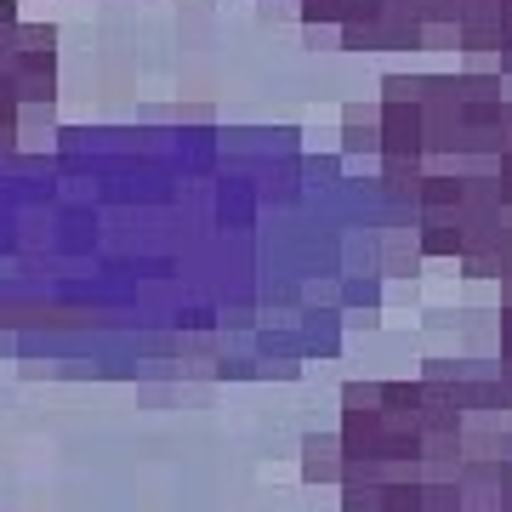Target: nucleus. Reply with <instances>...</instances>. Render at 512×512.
<instances>
[{
    "label": "nucleus",
    "instance_id": "1",
    "mask_svg": "<svg viewBox=\"0 0 512 512\" xmlns=\"http://www.w3.org/2000/svg\"><path fill=\"white\" fill-rule=\"evenodd\" d=\"M365 171L416 217L421 262L512 279V74H387Z\"/></svg>",
    "mask_w": 512,
    "mask_h": 512
},
{
    "label": "nucleus",
    "instance_id": "6",
    "mask_svg": "<svg viewBox=\"0 0 512 512\" xmlns=\"http://www.w3.org/2000/svg\"><path fill=\"white\" fill-rule=\"evenodd\" d=\"M256 6H262V18H268V23L296 18V0H256Z\"/></svg>",
    "mask_w": 512,
    "mask_h": 512
},
{
    "label": "nucleus",
    "instance_id": "4",
    "mask_svg": "<svg viewBox=\"0 0 512 512\" xmlns=\"http://www.w3.org/2000/svg\"><path fill=\"white\" fill-rule=\"evenodd\" d=\"M302 478H308V484H330V490H336V478H342V439H336V427H330V433H308V439H302Z\"/></svg>",
    "mask_w": 512,
    "mask_h": 512
},
{
    "label": "nucleus",
    "instance_id": "5",
    "mask_svg": "<svg viewBox=\"0 0 512 512\" xmlns=\"http://www.w3.org/2000/svg\"><path fill=\"white\" fill-rule=\"evenodd\" d=\"M461 69H490V74H512V40L501 46V52L490 57H473V63H461Z\"/></svg>",
    "mask_w": 512,
    "mask_h": 512
},
{
    "label": "nucleus",
    "instance_id": "3",
    "mask_svg": "<svg viewBox=\"0 0 512 512\" xmlns=\"http://www.w3.org/2000/svg\"><path fill=\"white\" fill-rule=\"evenodd\" d=\"M57 143V29L0 0V160Z\"/></svg>",
    "mask_w": 512,
    "mask_h": 512
},
{
    "label": "nucleus",
    "instance_id": "2",
    "mask_svg": "<svg viewBox=\"0 0 512 512\" xmlns=\"http://www.w3.org/2000/svg\"><path fill=\"white\" fill-rule=\"evenodd\" d=\"M291 23L336 52H456L461 0H296Z\"/></svg>",
    "mask_w": 512,
    "mask_h": 512
}]
</instances>
